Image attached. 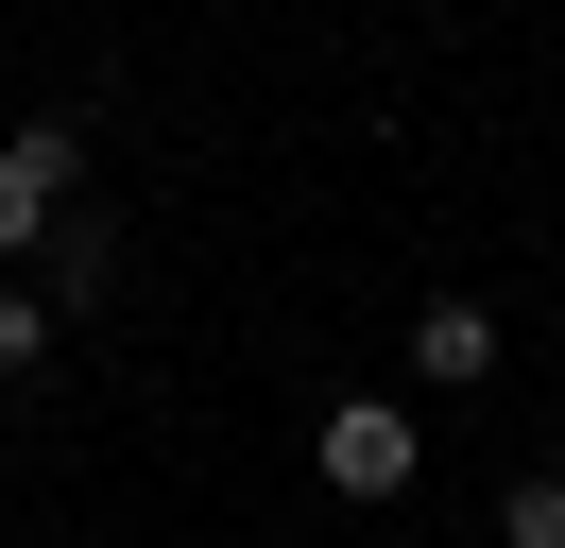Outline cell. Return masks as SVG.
<instances>
[{
	"label": "cell",
	"instance_id": "cell-1",
	"mask_svg": "<svg viewBox=\"0 0 565 548\" xmlns=\"http://www.w3.org/2000/svg\"><path fill=\"white\" fill-rule=\"evenodd\" d=\"M309 463H326V497H412L428 429H412L394 394H326V411H309Z\"/></svg>",
	"mask_w": 565,
	"mask_h": 548
},
{
	"label": "cell",
	"instance_id": "cell-2",
	"mask_svg": "<svg viewBox=\"0 0 565 548\" xmlns=\"http://www.w3.org/2000/svg\"><path fill=\"white\" fill-rule=\"evenodd\" d=\"M52 223H70V137L35 120V137H0V257H35Z\"/></svg>",
	"mask_w": 565,
	"mask_h": 548
},
{
	"label": "cell",
	"instance_id": "cell-3",
	"mask_svg": "<svg viewBox=\"0 0 565 548\" xmlns=\"http://www.w3.org/2000/svg\"><path fill=\"white\" fill-rule=\"evenodd\" d=\"M412 377H428V394H480V377H497V308L480 292H428L412 308Z\"/></svg>",
	"mask_w": 565,
	"mask_h": 548
},
{
	"label": "cell",
	"instance_id": "cell-4",
	"mask_svg": "<svg viewBox=\"0 0 565 548\" xmlns=\"http://www.w3.org/2000/svg\"><path fill=\"white\" fill-rule=\"evenodd\" d=\"M104 274H120V240H104V223H52V308H86Z\"/></svg>",
	"mask_w": 565,
	"mask_h": 548
},
{
	"label": "cell",
	"instance_id": "cell-5",
	"mask_svg": "<svg viewBox=\"0 0 565 548\" xmlns=\"http://www.w3.org/2000/svg\"><path fill=\"white\" fill-rule=\"evenodd\" d=\"M52 360V292H18V274H0V377H35Z\"/></svg>",
	"mask_w": 565,
	"mask_h": 548
},
{
	"label": "cell",
	"instance_id": "cell-6",
	"mask_svg": "<svg viewBox=\"0 0 565 548\" xmlns=\"http://www.w3.org/2000/svg\"><path fill=\"white\" fill-rule=\"evenodd\" d=\"M497 548H565V479H514L497 497Z\"/></svg>",
	"mask_w": 565,
	"mask_h": 548
}]
</instances>
